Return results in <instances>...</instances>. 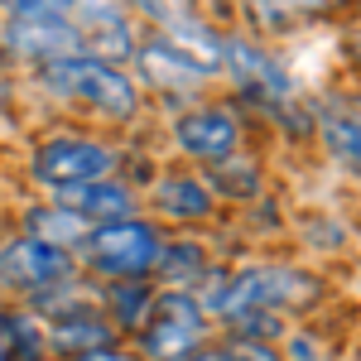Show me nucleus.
<instances>
[{
    "label": "nucleus",
    "mask_w": 361,
    "mask_h": 361,
    "mask_svg": "<svg viewBox=\"0 0 361 361\" xmlns=\"http://www.w3.org/2000/svg\"><path fill=\"white\" fill-rule=\"evenodd\" d=\"M318 294H323V284L304 270H294V265H265V270H241V275H226L217 279V289L207 294V308L231 323V318H241L250 308H260V313H299V308L318 304Z\"/></svg>",
    "instance_id": "1"
},
{
    "label": "nucleus",
    "mask_w": 361,
    "mask_h": 361,
    "mask_svg": "<svg viewBox=\"0 0 361 361\" xmlns=\"http://www.w3.org/2000/svg\"><path fill=\"white\" fill-rule=\"evenodd\" d=\"M39 82L58 92V97H73V102H87L92 111L111 116V121H130L140 111V92L135 82L111 68V63H97V58H58V63H44L39 68Z\"/></svg>",
    "instance_id": "2"
},
{
    "label": "nucleus",
    "mask_w": 361,
    "mask_h": 361,
    "mask_svg": "<svg viewBox=\"0 0 361 361\" xmlns=\"http://www.w3.org/2000/svg\"><path fill=\"white\" fill-rule=\"evenodd\" d=\"M159 226L145 222V217H126V222H106L92 226L82 241V260L97 270V275H111L116 284H130V279H145L159 260Z\"/></svg>",
    "instance_id": "3"
},
{
    "label": "nucleus",
    "mask_w": 361,
    "mask_h": 361,
    "mask_svg": "<svg viewBox=\"0 0 361 361\" xmlns=\"http://www.w3.org/2000/svg\"><path fill=\"white\" fill-rule=\"evenodd\" d=\"M202 333H207L202 299L183 294V289H164V294H154L149 318L140 328V352H145V361H188Z\"/></svg>",
    "instance_id": "4"
},
{
    "label": "nucleus",
    "mask_w": 361,
    "mask_h": 361,
    "mask_svg": "<svg viewBox=\"0 0 361 361\" xmlns=\"http://www.w3.org/2000/svg\"><path fill=\"white\" fill-rule=\"evenodd\" d=\"M5 49L10 54L34 58L39 68L44 63H58V58L82 54L78 44V29L68 20V5H39V0H20L10 5V20H5Z\"/></svg>",
    "instance_id": "5"
},
{
    "label": "nucleus",
    "mask_w": 361,
    "mask_h": 361,
    "mask_svg": "<svg viewBox=\"0 0 361 361\" xmlns=\"http://www.w3.org/2000/svg\"><path fill=\"white\" fill-rule=\"evenodd\" d=\"M111 169H116V149L102 145V140H87V135H54V140H44V145L34 149V159H29L34 183L58 188V193L82 188V183H97V178H106Z\"/></svg>",
    "instance_id": "6"
},
{
    "label": "nucleus",
    "mask_w": 361,
    "mask_h": 361,
    "mask_svg": "<svg viewBox=\"0 0 361 361\" xmlns=\"http://www.w3.org/2000/svg\"><path fill=\"white\" fill-rule=\"evenodd\" d=\"M78 270V260H73V250H58V246H44V241H10V246L0 250V284H10V289H25V294H44V289H58V284H68V279Z\"/></svg>",
    "instance_id": "7"
},
{
    "label": "nucleus",
    "mask_w": 361,
    "mask_h": 361,
    "mask_svg": "<svg viewBox=\"0 0 361 361\" xmlns=\"http://www.w3.org/2000/svg\"><path fill=\"white\" fill-rule=\"evenodd\" d=\"M68 20L78 29V44H82V58H97V63H121V58H135L140 39L135 25L126 10L116 5H68Z\"/></svg>",
    "instance_id": "8"
},
{
    "label": "nucleus",
    "mask_w": 361,
    "mask_h": 361,
    "mask_svg": "<svg viewBox=\"0 0 361 361\" xmlns=\"http://www.w3.org/2000/svg\"><path fill=\"white\" fill-rule=\"evenodd\" d=\"M173 135H178V145L193 159L222 164L241 145V126H236V116L226 111V106H193V111H183L173 121Z\"/></svg>",
    "instance_id": "9"
},
{
    "label": "nucleus",
    "mask_w": 361,
    "mask_h": 361,
    "mask_svg": "<svg viewBox=\"0 0 361 361\" xmlns=\"http://www.w3.org/2000/svg\"><path fill=\"white\" fill-rule=\"evenodd\" d=\"M145 15H154V20L164 25V39L183 58H193L202 73H217V68H222L226 39L207 25L202 15H193V10H159V5H145Z\"/></svg>",
    "instance_id": "10"
},
{
    "label": "nucleus",
    "mask_w": 361,
    "mask_h": 361,
    "mask_svg": "<svg viewBox=\"0 0 361 361\" xmlns=\"http://www.w3.org/2000/svg\"><path fill=\"white\" fill-rule=\"evenodd\" d=\"M135 68H140V82L159 87V92H197V87L207 82V73L197 68L193 58L178 54V49L169 44L164 34H154V39H140Z\"/></svg>",
    "instance_id": "11"
},
{
    "label": "nucleus",
    "mask_w": 361,
    "mask_h": 361,
    "mask_svg": "<svg viewBox=\"0 0 361 361\" xmlns=\"http://www.w3.org/2000/svg\"><path fill=\"white\" fill-rule=\"evenodd\" d=\"M44 337H49L54 352L87 357V352H111L116 328H111V318H102L97 308L78 304V308H68V313H54L49 328H44Z\"/></svg>",
    "instance_id": "12"
},
{
    "label": "nucleus",
    "mask_w": 361,
    "mask_h": 361,
    "mask_svg": "<svg viewBox=\"0 0 361 361\" xmlns=\"http://www.w3.org/2000/svg\"><path fill=\"white\" fill-rule=\"evenodd\" d=\"M222 63L236 73V87H246L250 97H260V102H284L289 97V73L279 68L275 54L255 49V44H241V39H226Z\"/></svg>",
    "instance_id": "13"
},
{
    "label": "nucleus",
    "mask_w": 361,
    "mask_h": 361,
    "mask_svg": "<svg viewBox=\"0 0 361 361\" xmlns=\"http://www.w3.org/2000/svg\"><path fill=\"white\" fill-rule=\"evenodd\" d=\"M54 202L63 207H73L87 226H106V222H126V217H135V193L126 188V183H111V178H97V183H82V188H68V193H58Z\"/></svg>",
    "instance_id": "14"
},
{
    "label": "nucleus",
    "mask_w": 361,
    "mask_h": 361,
    "mask_svg": "<svg viewBox=\"0 0 361 361\" xmlns=\"http://www.w3.org/2000/svg\"><path fill=\"white\" fill-rule=\"evenodd\" d=\"M25 231H29V241L73 250V246H82V241H87L92 226H87L73 207H63V202H39V207H29V212H25Z\"/></svg>",
    "instance_id": "15"
},
{
    "label": "nucleus",
    "mask_w": 361,
    "mask_h": 361,
    "mask_svg": "<svg viewBox=\"0 0 361 361\" xmlns=\"http://www.w3.org/2000/svg\"><path fill=\"white\" fill-rule=\"evenodd\" d=\"M154 207L164 217H178V222H197L212 212V188L193 173H169L154 183Z\"/></svg>",
    "instance_id": "16"
},
{
    "label": "nucleus",
    "mask_w": 361,
    "mask_h": 361,
    "mask_svg": "<svg viewBox=\"0 0 361 361\" xmlns=\"http://www.w3.org/2000/svg\"><path fill=\"white\" fill-rule=\"evenodd\" d=\"M318 121H323V140H328L333 159L361 173V102H328Z\"/></svg>",
    "instance_id": "17"
},
{
    "label": "nucleus",
    "mask_w": 361,
    "mask_h": 361,
    "mask_svg": "<svg viewBox=\"0 0 361 361\" xmlns=\"http://www.w3.org/2000/svg\"><path fill=\"white\" fill-rule=\"evenodd\" d=\"M154 275H159L164 289L193 294V284H202V275H207V250L197 241H164L159 260H154Z\"/></svg>",
    "instance_id": "18"
},
{
    "label": "nucleus",
    "mask_w": 361,
    "mask_h": 361,
    "mask_svg": "<svg viewBox=\"0 0 361 361\" xmlns=\"http://www.w3.org/2000/svg\"><path fill=\"white\" fill-rule=\"evenodd\" d=\"M149 304H154V289H149L145 279L111 284V328H145Z\"/></svg>",
    "instance_id": "19"
},
{
    "label": "nucleus",
    "mask_w": 361,
    "mask_h": 361,
    "mask_svg": "<svg viewBox=\"0 0 361 361\" xmlns=\"http://www.w3.org/2000/svg\"><path fill=\"white\" fill-rule=\"evenodd\" d=\"M217 352H222V361H279V352L270 342H250V337H231Z\"/></svg>",
    "instance_id": "20"
},
{
    "label": "nucleus",
    "mask_w": 361,
    "mask_h": 361,
    "mask_svg": "<svg viewBox=\"0 0 361 361\" xmlns=\"http://www.w3.org/2000/svg\"><path fill=\"white\" fill-rule=\"evenodd\" d=\"M73 361H135V357H126V352H87V357H73Z\"/></svg>",
    "instance_id": "21"
},
{
    "label": "nucleus",
    "mask_w": 361,
    "mask_h": 361,
    "mask_svg": "<svg viewBox=\"0 0 361 361\" xmlns=\"http://www.w3.org/2000/svg\"><path fill=\"white\" fill-rule=\"evenodd\" d=\"M188 361H222V352H217V347H212V352H193Z\"/></svg>",
    "instance_id": "22"
},
{
    "label": "nucleus",
    "mask_w": 361,
    "mask_h": 361,
    "mask_svg": "<svg viewBox=\"0 0 361 361\" xmlns=\"http://www.w3.org/2000/svg\"><path fill=\"white\" fill-rule=\"evenodd\" d=\"M5 342H10V333H5V313H0V352H5Z\"/></svg>",
    "instance_id": "23"
}]
</instances>
